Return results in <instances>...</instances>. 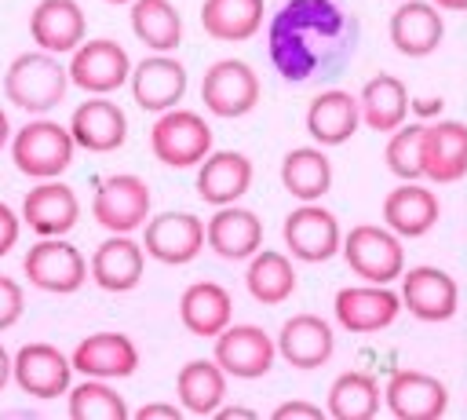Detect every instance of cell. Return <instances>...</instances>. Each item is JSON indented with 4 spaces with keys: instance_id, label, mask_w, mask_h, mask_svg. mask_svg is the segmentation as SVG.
Masks as SVG:
<instances>
[{
    "instance_id": "6da1fadb",
    "label": "cell",
    "mask_w": 467,
    "mask_h": 420,
    "mask_svg": "<svg viewBox=\"0 0 467 420\" xmlns=\"http://www.w3.org/2000/svg\"><path fill=\"white\" fill-rule=\"evenodd\" d=\"M69 77L51 51H26L4 73V95L26 113H47L66 99Z\"/></svg>"
},
{
    "instance_id": "7a4b0ae2",
    "label": "cell",
    "mask_w": 467,
    "mask_h": 420,
    "mask_svg": "<svg viewBox=\"0 0 467 420\" xmlns=\"http://www.w3.org/2000/svg\"><path fill=\"white\" fill-rule=\"evenodd\" d=\"M7 146H11L15 168L29 179H58L73 164V150H77L69 128L55 124V121H44V117L22 124L7 139Z\"/></svg>"
},
{
    "instance_id": "3957f363",
    "label": "cell",
    "mask_w": 467,
    "mask_h": 420,
    "mask_svg": "<svg viewBox=\"0 0 467 420\" xmlns=\"http://www.w3.org/2000/svg\"><path fill=\"white\" fill-rule=\"evenodd\" d=\"M150 150L161 164L168 168H190V164H201L204 153L212 150V128L204 124L201 113L193 110H164L153 128H150Z\"/></svg>"
},
{
    "instance_id": "277c9868",
    "label": "cell",
    "mask_w": 467,
    "mask_h": 420,
    "mask_svg": "<svg viewBox=\"0 0 467 420\" xmlns=\"http://www.w3.org/2000/svg\"><path fill=\"white\" fill-rule=\"evenodd\" d=\"M339 241H343V259L358 278H365L372 285H390L394 278H401L405 252H401V241L394 230L361 223Z\"/></svg>"
},
{
    "instance_id": "5b68a950",
    "label": "cell",
    "mask_w": 467,
    "mask_h": 420,
    "mask_svg": "<svg viewBox=\"0 0 467 420\" xmlns=\"http://www.w3.org/2000/svg\"><path fill=\"white\" fill-rule=\"evenodd\" d=\"M91 215L109 234H131V230H139L150 219V186L139 175H131V172L106 175L95 186Z\"/></svg>"
},
{
    "instance_id": "8992f818",
    "label": "cell",
    "mask_w": 467,
    "mask_h": 420,
    "mask_svg": "<svg viewBox=\"0 0 467 420\" xmlns=\"http://www.w3.org/2000/svg\"><path fill=\"white\" fill-rule=\"evenodd\" d=\"M22 274L55 296H69L88 281V259L80 256L77 245H69L62 234L58 237H40L26 259H22Z\"/></svg>"
},
{
    "instance_id": "52a82bcc",
    "label": "cell",
    "mask_w": 467,
    "mask_h": 420,
    "mask_svg": "<svg viewBox=\"0 0 467 420\" xmlns=\"http://www.w3.org/2000/svg\"><path fill=\"white\" fill-rule=\"evenodd\" d=\"M128 73H131V58L128 51L117 44V40H80L73 47V58L66 66V77L88 91V95H109L117 91L120 84H128Z\"/></svg>"
},
{
    "instance_id": "ba28073f",
    "label": "cell",
    "mask_w": 467,
    "mask_h": 420,
    "mask_svg": "<svg viewBox=\"0 0 467 420\" xmlns=\"http://www.w3.org/2000/svg\"><path fill=\"white\" fill-rule=\"evenodd\" d=\"M201 102L215 117H244L259 102V77L241 58H219L204 69Z\"/></svg>"
},
{
    "instance_id": "9c48e42d",
    "label": "cell",
    "mask_w": 467,
    "mask_h": 420,
    "mask_svg": "<svg viewBox=\"0 0 467 420\" xmlns=\"http://www.w3.org/2000/svg\"><path fill=\"white\" fill-rule=\"evenodd\" d=\"M142 226V252L168 267H182L204 248V223L190 212H161Z\"/></svg>"
},
{
    "instance_id": "30bf717a",
    "label": "cell",
    "mask_w": 467,
    "mask_h": 420,
    "mask_svg": "<svg viewBox=\"0 0 467 420\" xmlns=\"http://www.w3.org/2000/svg\"><path fill=\"white\" fill-rule=\"evenodd\" d=\"M274 340L259 325H226L215 332V365L226 376L237 380H255L266 376L274 365Z\"/></svg>"
},
{
    "instance_id": "8fae6325",
    "label": "cell",
    "mask_w": 467,
    "mask_h": 420,
    "mask_svg": "<svg viewBox=\"0 0 467 420\" xmlns=\"http://www.w3.org/2000/svg\"><path fill=\"white\" fill-rule=\"evenodd\" d=\"M11 380L26 394L51 402V398L66 394V387L73 380V365L55 343H26L11 358Z\"/></svg>"
},
{
    "instance_id": "7c38bea8",
    "label": "cell",
    "mask_w": 467,
    "mask_h": 420,
    "mask_svg": "<svg viewBox=\"0 0 467 420\" xmlns=\"http://www.w3.org/2000/svg\"><path fill=\"white\" fill-rule=\"evenodd\" d=\"M281 234H285L288 252L296 259H303V263H325L339 248V223H336V215L328 208L314 205V201H303L296 212H288Z\"/></svg>"
},
{
    "instance_id": "4fadbf2b",
    "label": "cell",
    "mask_w": 467,
    "mask_h": 420,
    "mask_svg": "<svg viewBox=\"0 0 467 420\" xmlns=\"http://www.w3.org/2000/svg\"><path fill=\"white\" fill-rule=\"evenodd\" d=\"M128 80H131V99L146 113H164V110L179 106L186 95V66L179 58H171L168 51L142 58L128 73Z\"/></svg>"
},
{
    "instance_id": "5bb4252c",
    "label": "cell",
    "mask_w": 467,
    "mask_h": 420,
    "mask_svg": "<svg viewBox=\"0 0 467 420\" xmlns=\"http://www.w3.org/2000/svg\"><path fill=\"white\" fill-rule=\"evenodd\" d=\"M22 223L36 234V237H58L69 234L80 219V201L73 194V186L58 183V179H40L26 197H22Z\"/></svg>"
},
{
    "instance_id": "9a60e30c",
    "label": "cell",
    "mask_w": 467,
    "mask_h": 420,
    "mask_svg": "<svg viewBox=\"0 0 467 420\" xmlns=\"http://www.w3.org/2000/svg\"><path fill=\"white\" fill-rule=\"evenodd\" d=\"M69 135H73V146L88 153H113L128 139V117L106 95H91L73 110Z\"/></svg>"
},
{
    "instance_id": "2e32d148",
    "label": "cell",
    "mask_w": 467,
    "mask_h": 420,
    "mask_svg": "<svg viewBox=\"0 0 467 420\" xmlns=\"http://www.w3.org/2000/svg\"><path fill=\"white\" fill-rule=\"evenodd\" d=\"M398 299L420 321H449L460 307V289L452 274H445L441 267H412L409 274H401Z\"/></svg>"
},
{
    "instance_id": "e0dca14e",
    "label": "cell",
    "mask_w": 467,
    "mask_h": 420,
    "mask_svg": "<svg viewBox=\"0 0 467 420\" xmlns=\"http://www.w3.org/2000/svg\"><path fill=\"white\" fill-rule=\"evenodd\" d=\"M383 402L394 416L401 420H434L445 413L449 391L438 376L420 373V369H398L390 373L387 387H383Z\"/></svg>"
},
{
    "instance_id": "ac0fdd59",
    "label": "cell",
    "mask_w": 467,
    "mask_h": 420,
    "mask_svg": "<svg viewBox=\"0 0 467 420\" xmlns=\"http://www.w3.org/2000/svg\"><path fill=\"white\" fill-rule=\"evenodd\" d=\"M401 310V299L387 285H350L336 292V321L347 332H379Z\"/></svg>"
},
{
    "instance_id": "d6986e66",
    "label": "cell",
    "mask_w": 467,
    "mask_h": 420,
    "mask_svg": "<svg viewBox=\"0 0 467 420\" xmlns=\"http://www.w3.org/2000/svg\"><path fill=\"white\" fill-rule=\"evenodd\" d=\"M69 365L84 376L99 380H120L139 369V347L124 332H91L73 347Z\"/></svg>"
},
{
    "instance_id": "ffe728a7",
    "label": "cell",
    "mask_w": 467,
    "mask_h": 420,
    "mask_svg": "<svg viewBox=\"0 0 467 420\" xmlns=\"http://www.w3.org/2000/svg\"><path fill=\"white\" fill-rule=\"evenodd\" d=\"M142 270H146V252L128 234L106 237L88 263V278L106 292H131L142 281Z\"/></svg>"
},
{
    "instance_id": "44dd1931",
    "label": "cell",
    "mask_w": 467,
    "mask_h": 420,
    "mask_svg": "<svg viewBox=\"0 0 467 420\" xmlns=\"http://www.w3.org/2000/svg\"><path fill=\"white\" fill-rule=\"evenodd\" d=\"M420 164H423V175L434 183L463 179L467 175V124L463 121L423 124Z\"/></svg>"
},
{
    "instance_id": "7402d4cb",
    "label": "cell",
    "mask_w": 467,
    "mask_h": 420,
    "mask_svg": "<svg viewBox=\"0 0 467 420\" xmlns=\"http://www.w3.org/2000/svg\"><path fill=\"white\" fill-rule=\"evenodd\" d=\"M88 18L77 0H36L29 11V37L40 51L66 55L84 40Z\"/></svg>"
},
{
    "instance_id": "603a6c76",
    "label": "cell",
    "mask_w": 467,
    "mask_h": 420,
    "mask_svg": "<svg viewBox=\"0 0 467 420\" xmlns=\"http://www.w3.org/2000/svg\"><path fill=\"white\" fill-rule=\"evenodd\" d=\"M281 358L296 369H317L332 358L336 351V336H332V325L317 314H292L281 332H277V343Z\"/></svg>"
},
{
    "instance_id": "cb8c5ba5",
    "label": "cell",
    "mask_w": 467,
    "mask_h": 420,
    "mask_svg": "<svg viewBox=\"0 0 467 420\" xmlns=\"http://www.w3.org/2000/svg\"><path fill=\"white\" fill-rule=\"evenodd\" d=\"M445 37V22L438 15L434 4L423 0H398L394 15H390V44L409 55V58H423L431 55Z\"/></svg>"
},
{
    "instance_id": "d4e9b609",
    "label": "cell",
    "mask_w": 467,
    "mask_h": 420,
    "mask_svg": "<svg viewBox=\"0 0 467 420\" xmlns=\"http://www.w3.org/2000/svg\"><path fill=\"white\" fill-rule=\"evenodd\" d=\"M252 186V161L237 150H208L197 168V194L208 205H234Z\"/></svg>"
},
{
    "instance_id": "484cf974",
    "label": "cell",
    "mask_w": 467,
    "mask_h": 420,
    "mask_svg": "<svg viewBox=\"0 0 467 420\" xmlns=\"http://www.w3.org/2000/svg\"><path fill=\"white\" fill-rule=\"evenodd\" d=\"M204 241L223 259H248L263 245V219L237 205H219L204 226Z\"/></svg>"
},
{
    "instance_id": "4316f807",
    "label": "cell",
    "mask_w": 467,
    "mask_h": 420,
    "mask_svg": "<svg viewBox=\"0 0 467 420\" xmlns=\"http://www.w3.org/2000/svg\"><path fill=\"white\" fill-rule=\"evenodd\" d=\"M438 215H441L438 194L427 186H416L412 179H405L383 197V219L398 237H423L438 223Z\"/></svg>"
},
{
    "instance_id": "83f0119b",
    "label": "cell",
    "mask_w": 467,
    "mask_h": 420,
    "mask_svg": "<svg viewBox=\"0 0 467 420\" xmlns=\"http://www.w3.org/2000/svg\"><path fill=\"white\" fill-rule=\"evenodd\" d=\"M361 124V113H358V99L343 88H332V91H321L310 99V110H306V131L314 135V142L321 146H339L347 142Z\"/></svg>"
},
{
    "instance_id": "f1b7e54d",
    "label": "cell",
    "mask_w": 467,
    "mask_h": 420,
    "mask_svg": "<svg viewBox=\"0 0 467 420\" xmlns=\"http://www.w3.org/2000/svg\"><path fill=\"white\" fill-rule=\"evenodd\" d=\"M234 299L219 281H193L179 296V318L193 336H215L219 329L230 325Z\"/></svg>"
},
{
    "instance_id": "f546056e",
    "label": "cell",
    "mask_w": 467,
    "mask_h": 420,
    "mask_svg": "<svg viewBox=\"0 0 467 420\" xmlns=\"http://www.w3.org/2000/svg\"><path fill=\"white\" fill-rule=\"evenodd\" d=\"M358 113L372 131H394L409 113V88L394 73H376L358 95Z\"/></svg>"
},
{
    "instance_id": "4dcf8cb0",
    "label": "cell",
    "mask_w": 467,
    "mask_h": 420,
    "mask_svg": "<svg viewBox=\"0 0 467 420\" xmlns=\"http://www.w3.org/2000/svg\"><path fill=\"white\" fill-rule=\"evenodd\" d=\"M175 394L182 402V413H193V416H212L223 398H226V373L215 365V362H204V358H193L179 369L175 376Z\"/></svg>"
},
{
    "instance_id": "1f68e13d",
    "label": "cell",
    "mask_w": 467,
    "mask_h": 420,
    "mask_svg": "<svg viewBox=\"0 0 467 420\" xmlns=\"http://www.w3.org/2000/svg\"><path fill=\"white\" fill-rule=\"evenodd\" d=\"M281 183L299 201H317L332 186V164L317 146H296L281 161Z\"/></svg>"
},
{
    "instance_id": "d6a6232c",
    "label": "cell",
    "mask_w": 467,
    "mask_h": 420,
    "mask_svg": "<svg viewBox=\"0 0 467 420\" xmlns=\"http://www.w3.org/2000/svg\"><path fill=\"white\" fill-rule=\"evenodd\" d=\"M201 26L212 40H248L263 26V0H204Z\"/></svg>"
},
{
    "instance_id": "836d02e7",
    "label": "cell",
    "mask_w": 467,
    "mask_h": 420,
    "mask_svg": "<svg viewBox=\"0 0 467 420\" xmlns=\"http://www.w3.org/2000/svg\"><path fill=\"white\" fill-rule=\"evenodd\" d=\"M244 285L252 292L255 303H285L292 292H296V270L288 263L285 252H274V248H255L252 252V263H248V274H244Z\"/></svg>"
},
{
    "instance_id": "e575fe53",
    "label": "cell",
    "mask_w": 467,
    "mask_h": 420,
    "mask_svg": "<svg viewBox=\"0 0 467 420\" xmlns=\"http://www.w3.org/2000/svg\"><path fill=\"white\" fill-rule=\"evenodd\" d=\"M131 33L150 51H175L182 40V18L171 0H131Z\"/></svg>"
},
{
    "instance_id": "d590c367",
    "label": "cell",
    "mask_w": 467,
    "mask_h": 420,
    "mask_svg": "<svg viewBox=\"0 0 467 420\" xmlns=\"http://www.w3.org/2000/svg\"><path fill=\"white\" fill-rule=\"evenodd\" d=\"M379 383L368 373H339L328 387V413L339 420H368L379 413Z\"/></svg>"
},
{
    "instance_id": "8d00e7d4",
    "label": "cell",
    "mask_w": 467,
    "mask_h": 420,
    "mask_svg": "<svg viewBox=\"0 0 467 420\" xmlns=\"http://www.w3.org/2000/svg\"><path fill=\"white\" fill-rule=\"evenodd\" d=\"M66 398H69V416L77 420H124L128 416V405L124 398L99 376H88L84 383L77 387H66Z\"/></svg>"
},
{
    "instance_id": "74e56055",
    "label": "cell",
    "mask_w": 467,
    "mask_h": 420,
    "mask_svg": "<svg viewBox=\"0 0 467 420\" xmlns=\"http://www.w3.org/2000/svg\"><path fill=\"white\" fill-rule=\"evenodd\" d=\"M420 146H423V124H409V128L398 124L390 142H387V168L398 179H420L423 175Z\"/></svg>"
},
{
    "instance_id": "f35d334b",
    "label": "cell",
    "mask_w": 467,
    "mask_h": 420,
    "mask_svg": "<svg viewBox=\"0 0 467 420\" xmlns=\"http://www.w3.org/2000/svg\"><path fill=\"white\" fill-rule=\"evenodd\" d=\"M22 310H26V292H22V285H18L15 278L0 274V332L11 329V325L22 318Z\"/></svg>"
},
{
    "instance_id": "ab89813d",
    "label": "cell",
    "mask_w": 467,
    "mask_h": 420,
    "mask_svg": "<svg viewBox=\"0 0 467 420\" xmlns=\"http://www.w3.org/2000/svg\"><path fill=\"white\" fill-rule=\"evenodd\" d=\"M18 234H22V215L7 201H0V256H7L15 248Z\"/></svg>"
},
{
    "instance_id": "60d3db41",
    "label": "cell",
    "mask_w": 467,
    "mask_h": 420,
    "mask_svg": "<svg viewBox=\"0 0 467 420\" xmlns=\"http://www.w3.org/2000/svg\"><path fill=\"white\" fill-rule=\"evenodd\" d=\"M135 416H142V420H153V416H168V420H179L182 416V405H168V402H146Z\"/></svg>"
},
{
    "instance_id": "b9f144b4",
    "label": "cell",
    "mask_w": 467,
    "mask_h": 420,
    "mask_svg": "<svg viewBox=\"0 0 467 420\" xmlns=\"http://www.w3.org/2000/svg\"><path fill=\"white\" fill-rule=\"evenodd\" d=\"M274 416H310V420H317V416H321V405H306V402H285V405H277V409H274Z\"/></svg>"
},
{
    "instance_id": "7bdbcfd3",
    "label": "cell",
    "mask_w": 467,
    "mask_h": 420,
    "mask_svg": "<svg viewBox=\"0 0 467 420\" xmlns=\"http://www.w3.org/2000/svg\"><path fill=\"white\" fill-rule=\"evenodd\" d=\"M11 383V354H7V347L0 343V391Z\"/></svg>"
},
{
    "instance_id": "ee69618b",
    "label": "cell",
    "mask_w": 467,
    "mask_h": 420,
    "mask_svg": "<svg viewBox=\"0 0 467 420\" xmlns=\"http://www.w3.org/2000/svg\"><path fill=\"white\" fill-rule=\"evenodd\" d=\"M215 413L219 416H255V409H244V405H219Z\"/></svg>"
},
{
    "instance_id": "f6af8a7d",
    "label": "cell",
    "mask_w": 467,
    "mask_h": 420,
    "mask_svg": "<svg viewBox=\"0 0 467 420\" xmlns=\"http://www.w3.org/2000/svg\"><path fill=\"white\" fill-rule=\"evenodd\" d=\"M7 139H11V121H7V113H4V106H0V150L7 146Z\"/></svg>"
},
{
    "instance_id": "bcb514c9",
    "label": "cell",
    "mask_w": 467,
    "mask_h": 420,
    "mask_svg": "<svg viewBox=\"0 0 467 420\" xmlns=\"http://www.w3.org/2000/svg\"><path fill=\"white\" fill-rule=\"evenodd\" d=\"M434 4L445 11H467V0H434Z\"/></svg>"
},
{
    "instance_id": "7dc6e473",
    "label": "cell",
    "mask_w": 467,
    "mask_h": 420,
    "mask_svg": "<svg viewBox=\"0 0 467 420\" xmlns=\"http://www.w3.org/2000/svg\"><path fill=\"white\" fill-rule=\"evenodd\" d=\"M106 4H131V0H106Z\"/></svg>"
}]
</instances>
